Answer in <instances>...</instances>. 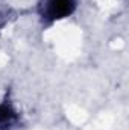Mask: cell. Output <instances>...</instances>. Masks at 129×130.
<instances>
[{"instance_id":"1","label":"cell","mask_w":129,"mask_h":130,"mask_svg":"<svg viewBox=\"0 0 129 130\" xmlns=\"http://www.w3.org/2000/svg\"><path fill=\"white\" fill-rule=\"evenodd\" d=\"M78 6V0H40V14L43 20L50 23L71 15Z\"/></svg>"},{"instance_id":"2","label":"cell","mask_w":129,"mask_h":130,"mask_svg":"<svg viewBox=\"0 0 129 130\" xmlns=\"http://www.w3.org/2000/svg\"><path fill=\"white\" fill-rule=\"evenodd\" d=\"M18 113L6 100L0 103V130H14L18 124Z\"/></svg>"}]
</instances>
